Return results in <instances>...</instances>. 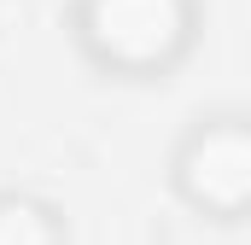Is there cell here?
Masks as SVG:
<instances>
[{"instance_id":"2","label":"cell","mask_w":251,"mask_h":245,"mask_svg":"<svg viewBox=\"0 0 251 245\" xmlns=\"http://www.w3.org/2000/svg\"><path fill=\"white\" fill-rule=\"evenodd\" d=\"M164 193L199 228H251V105H199L164 152Z\"/></svg>"},{"instance_id":"3","label":"cell","mask_w":251,"mask_h":245,"mask_svg":"<svg viewBox=\"0 0 251 245\" xmlns=\"http://www.w3.org/2000/svg\"><path fill=\"white\" fill-rule=\"evenodd\" d=\"M0 245H76L70 210L53 193L0 187Z\"/></svg>"},{"instance_id":"1","label":"cell","mask_w":251,"mask_h":245,"mask_svg":"<svg viewBox=\"0 0 251 245\" xmlns=\"http://www.w3.org/2000/svg\"><path fill=\"white\" fill-rule=\"evenodd\" d=\"M210 0H64V41L105 88H170L204 47Z\"/></svg>"},{"instance_id":"4","label":"cell","mask_w":251,"mask_h":245,"mask_svg":"<svg viewBox=\"0 0 251 245\" xmlns=\"http://www.w3.org/2000/svg\"><path fill=\"white\" fill-rule=\"evenodd\" d=\"M6 12H12V0H0V24H6Z\"/></svg>"}]
</instances>
